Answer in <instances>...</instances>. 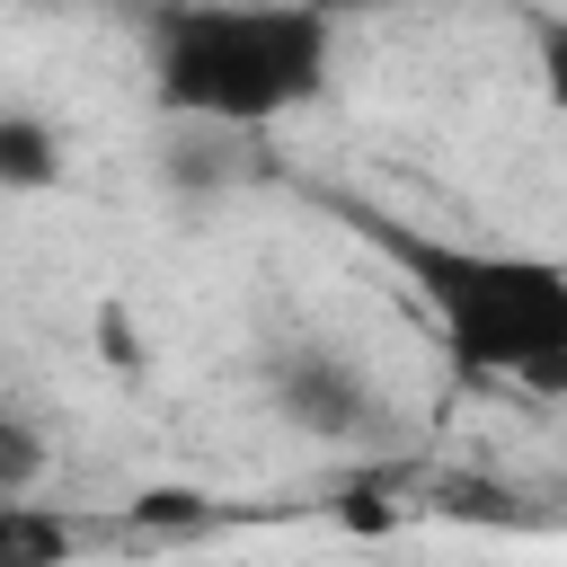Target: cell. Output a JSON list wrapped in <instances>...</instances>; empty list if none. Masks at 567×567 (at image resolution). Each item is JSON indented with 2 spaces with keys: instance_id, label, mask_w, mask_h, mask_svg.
Here are the masks:
<instances>
[{
  "instance_id": "6",
  "label": "cell",
  "mask_w": 567,
  "mask_h": 567,
  "mask_svg": "<svg viewBox=\"0 0 567 567\" xmlns=\"http://www.w3.org/2000/svg\"><path fill=\"white\" fill-rule=\"evenodd\" d=\"M53 470V452H44V434L27 425V416H9L0 408V505L9 496H35V478Z\"/></svg>"
},
{
  "instance_id": "5",
  "label": "cell",
  "mask_w": 567,
  "mask_h": 567,
  "mask_svg": "<svg viewBox=\"0 0 567 567\" xmlns=\"http://www.w3.org/2000/svg\"><path fill=\"white\" fill-rule=\"evenodd\" d=\"M71 549H80V523L62 505H35V496L0 505V567H71Z\"/></svg>"
},
{
  "instance_id": "3",
  "label": "cell",
  "mask_w": 567,
  "mask_h": 567,
  "mask_svg": "<svg viewBox=\"0 0 567 567\" xmlns=\"http://www.w3.org/2000/svg\"><path fill=\"white\" fill-rule=\"evenodd\" d=\"M275 408H284L301 434H319V443H346V434H363V425L381 416L372 381H363L346 354H328V346H301V354L275 363Z\"/></svg>"
},
{
  "instance_id": "1",
  "label": "cell",
  "mask_w": 567,
  "mask_h": 567,
  "mask_svg": "<svg viewBox=\"0 0 567 567\" xmlns=\"http://www.w3.org/2000/svg\"><path fill=\"white\" fill-rule=\"evenodd\" d=\"M151 97L177 124L257 133L301 115L337 71V18L284 0H177L142 18Z\"/></svg>"
},
{
  "instance_id": "4",
  "label": "cell",
  "mask_w": 567,
  "mask_h": 567,
  "mask_svg": "<svg viewBox=\"0 0 567 567\" xmlns=\"http://www.w3.org/2000/svg\"><path fill=\"white\" fill-rule=\"evenodd\" d=\"M62 186V133L35 106H0V195H53Z\"/></svg>"
},
{
  "instance_id": "2",
  "label": "cell",
  "mask_w": 567,
  "mask_h": 567,
  "mask_svg": "<svg viewBox=\"0 0 567 567\" xmlns=\"http://www.w3.org/2000/svg\"><path fill=\"white\" fill-rule=\"evenodd\" d=\"M363 230L408 266V284L434 310V337L461 372L523 381V390L567 381V266L558 257L461 248V239H425L408 221H363Z\"/></svg>"
}]
</instances>
